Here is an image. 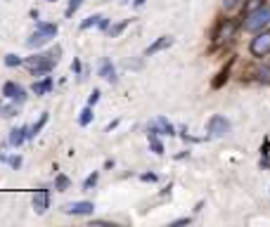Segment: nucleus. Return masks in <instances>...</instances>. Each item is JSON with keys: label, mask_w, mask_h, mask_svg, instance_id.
I'll return each instance as SVG.
<instances>
[{"label": "nucleus", "mask_w": 270, "mask_h": 227, "mask_svg": "<svg viewBox=\"0 0 270 227\" xmlns=\"http://www.w3.org/2000/svg\"><path fill=\"white\" fill-rule=\"evenodd\" d=\"M59 52H62V50H59V47H54L53 52H48V54H33L26 64L33 69V76L48 74V71H53V66L59 62Z\"/></svg>", "instance_id": "nucleus-1"}, {"label": "nucleus", "mask_w": 270, "mask_h": 227, "mask_svg": "<svg viewBox=\"0 0 270 227\" xmlns=\"http://www.w3.org/2000/svg\"><path fill=\"white\" fill-rule=\"evenodd\" d=\"M266 24H270V7L268 5H259L254 12H249L247 22H244V29H247V31H261Z\"/></svg>", "instance_id": "nucleus-2"}, {"label": "nucleus", "mask_w": 270, "mask_h": 227, "mask_svg": "<svg viewBox=\"0 0 270 227\" xmlns=\"http://www.w3.org/2000/svg\"><path fill=\"white\" fill-rule=\"evenodd\" d=\"M249 50H251L254 57H266V54L270 52V31H261L259 36L251 41Z\"/></svg>", "instance_id": "nucleus-3"}, {"label": "nucleus", "mask_w": 270, "mask_h": 227, "mask_svg": "<svg viewBox=\"0 0 270 227\" xmlns=\"http://www.w3.org/2000/svg\"><path fill=\"white\" fill-rule=\"evenodd\" d=\"M2 95H5V99H10L14 104H24L26 102V90L22 86H17L14 81H7L2 86Z\"/></svg>", "instance_id": "nucleus-4"}, {"label": "nucleus", "mask_w": 270, "mask_h": 227, "mask_svg": "<svg viewBox=\"0 0 270 227\" xmlns=\"http://www.w3.org/2000/svg\"><path fill=\"white\" fill-rule=\"evenodd\" d=\"M235 31H237V22H235V19H225V22H220V26L216 29L214 41H216V43H227L230 38H235Z\"/></svg>", "instance_id": "nucleus-5"}, {"label": "nucleus", "mask_w": 270, "mask_h": 227, "mask_svg": "<svg viewBox=\"0 0 270 227\" xmlns=\"http://www.w3.org/2000/svg\"><path fill=\"white\" fill-rule=\"evenodd\" d=\"M206 130H209V135H214V137H223V135L230 133V121H227L225 116H214V119H209Z\"/></svg>", "instance_id": "nucleus-6"}, {"label": "nucleus", "mask_w": 270, "mask_h": 227, "mask_svg": "<svg viewBox=\"0 0 270 227\" xmlns=\"http://www.w3.org/2000/svg\"><path fill=\"white\" fill-rule=\"evenodd\" d=\"M62 211L69 213V216H93L95 204L93 201H74V204H66Z\"/></svg>", "instance_id": "nucleus-7"}, {"label": "nucleus", "mask_w": 270, "mask_h": 227, "mask_svg": "<svg viewBox=\"0 0 270 227\" xmlns=\"http://www.w3.org/2000/svg\"><path fill=\"white\" fill-rule=\"evenodd\" d=\"M48 208H50V192H48V189H38V192L33 194V211H36L38 216H43Z\"/></svg>", "instance_id": "nucleus-8"}, {"label": "nucleus", "mask_w": 270, "mask_h": 227, "mask_svg": "<svg viewBox=\"0 0 270 227\" xmlns=\"http://www.w3.org/2000/svg\"><path fill=\"white\" fill-rule=\"evenodd\" d=\"M171 45H173L171 36H162V38H157V41L145 50V54H147V57H150V54H157V52H162V50H166V47H171Z\"/></svg>", "instance_id": "nucleus-9"}, {"label": "nucleus", "mask_w": 270, "mask_h": 227, "mask_svg": "<svg viewBox=\"0 0 270 227\" xmlns=\"http://www.w3.org/2000/svg\"><path fill=\"white\" fill-rule=\"evenodd\" d=\"M29 133H31V128H29V126L14 128V130L10 133V144H12V147H19V144H22V142L29 137Z\"/></svg>", "instance_id": "nucleus-10"}, {"label": "nucleus", "mask_w": 270, "mask_h": 227, "mask_svg": "<svg viewBox=\"0 0 270 227\" xmlns=\"http://www.w3.org/2000/svg\"><path fill=\"white\" fill-rule=\"evenodd\" d=\"M100 76H102L105 81H109V83L116 81V69H114V64H111L109 59H102V64H100Z\"/></svg>", "instance_id": "nucleus-11"}, {"label": "nucleus", "mask_w": 270, "mask_h": 227, "mask_svg": "<svg viewBox=\"0 0 270 227\" xmlns=\"http://www.w3.org/2000/svg\"><path fill=\"white\" fill-rule=\"evenodd\" d=\"M50 38H53L50 33L38 31V29H36V33H33L31 38L26 41V45H29V47H41V45H45V43H48V41H50Z\"/></svg>", "instance_id": "nucleus-12"}, {"label": "nucleus", "mask_w": 270, "mask_h": 227, "mask_svg": "<svg viewBox=\"0 0 270 227\" xmlns=\"http://www.w3.org/2000/svg\"><path fill=\"white\" fill-rule=\"evenodd\" d=\"M50 90H53V78H45V81L33 83V92H36V95H45V92H50Z\"/></svg>", "instance_id": "nucleus-13"}, {"label": "nucleus", "mask_w": 270, "mask_h": 227, "mask_svg": "<svg viewBox=\"0 0 270 227\" xmlns=\"http://www.w3.org/2000/svg\"><path fill=\"white\" fill-rule=\"evenodd\" d=\"M152 128L162 130L163 135H175V130H173V126H171V123H168L166 119H162V116H159V119L154 121V126H152Z\"/></svg>", "instance_id": "nucleus-14"}, {"label": "nucleus", "mask_w": 270, "mask_h": 227, "mask_svg": "<svg viewBox=\"0 0 270 227\" xmlns=\"http://www.w3.org/2000/svg\"><path fill=\"white\" fill-rule=\"evenodd\" d=\"M150 147L154 154H163V144L157 140V130L154 128H150Z\"/></svg>", "instance_id": "nucleus-15"}, {"label": "nucleus", "mask_w": 270, "mask_h": 227, "mask_svg": "<svg viewBox=\"0 0 270 227\" xmlns=\"http://www.w3.org/2000/svg\"><path fill=\"white\" fill-rule=\"evenodd\" d=\"M93 116H95V114H93V107L88 104V107L83 109V111H81V116H78V123H81V126H90Z\"/></svg>", "instance_id": "nucleus-16"}, {"label": "nucleus", "mask_w": 270, "mask_h": 227, "mask_svg": "<svg viewBox=\"0 0 270 227\" xmlns=\"http://www.w3.org/2000/svg\"><path fill=\"white\" fill-rule=\"evenodd\" d=\"M14 114H17V104H14V102H12V104H2V102H0V116L10 119Z\"/></svg>", "instance_id": "nucleus-17"}, {"label": "nucleus", "mask_w": 270, "mask_h": 227, "mask_svg": "<svg viewBox=\"0 0 270 227\" xmlns=\"http://www.w3.org/2000/svg\"><path fill=\"white\" fill-rule=\"evenodd\" d=\"M100 22H102V14H93V17H88L86 22L81 24V29L86 31V29H90V26H100Z\"/></svg>", "instance_id": "nucleus-18"}, {"label": "nucleus", "mask_w": 270, "mask_h": 227, "mask_svg": "<svg viewBox=\"0 0 270 227\" xmlns=\"http://www.w3.org/2000/svg\"><path fill=\"white\" fill-rule=\"evenodd\" d=\"M36 29H38V31H45V33H50V36H57V26H54V24H45V22H38L36 24Z\"/></svg>", "instance_id": "nucleus-19"}, {"label": "nucleus", "mask_w": 270, "mask_h": 227, "mask_svg": "<svg viewBox=\"0 0 270 227\" xmlns=\"http://www.w3.org/2000/svg\"><path fill=\"white\" fill-rule=\"evenodd\" d=\"M45 123H48V114H43V116H41V121H38L36 126H31V133H29V137H36V135H38V133L43 130Z\"/></svg>", "instance_id": "nucleus-20"}, {"label": "nucleus", "mask_w": 270, "mask_h": 227, "mask_svg": "<svg viewBox=\"0 0 270 227\" xmlns=\"http://www.w3.org/2000/svg\"><path fill=\"white\" fill-rule=\"evenodd\" d=\"M54 187H57L59 192H66V189H69V178H66V175H57V180H54Z\"/></svg>", "instance_id": "nucleus-21"}, {"label": "nucleus", "mask_w": 270, "mask_h": 227, "mask_svg": "<svg viewBox=\"0 0 270 227\" xmlns=\"http://www.w3.org/2000/svg\"><path fill=\"white\" fill-rule=\"evenodd\" d=\"M242 5V0H223V10L225 12H235Z\"/></svg>", "instance_id": "nucleus-22"}, {"label": "nucleus", "mask_w": 270, "mask_h": 227, "mask_svg": "<svg viewBox=\"0 0 270 227\" xmlns=\"http://www.w3.org/2000/svg\"><path fill=\"white\" fill-rule=\"evenodd\" d=\"M83 5V0H69V7H66V17H74V12Z\"/></svg>", "instance_id": "nucleus-23"}, {"label": "nucleus", "mask_w": 270, "mask_h": 227, "mask_svg": "<svg viewBox=\"0 0 270 227\" xmlns=\"http://www.w3.org/2000/svg\"><path fill=\"white\" fill-rule=\"evenodd\" d=\"M98 178H100L98 173L88 175V178H86V182H83V189H93V187H95V184H98Z\"/></svg>", "instance_id": "nucleus-24"}, {"label": "nucleus", "mask_w": 270, "mask_h": 227, "mask_svg": "<svg viewBox=\"0 0 270 227\" xmlns=\"http://www.w3.org/2000/svg\"><path fill=\"white\" fill-rule=\"evenodd\" d=\"M5 64L7 66H19L22 64V59H19L17 54H5Z\"/></svg>", "instance_id": "nucleus-25"}, {"label": "nucleus", "mask_w": 270, "mask_h": 227, "mask_svg": "<svg viewBox=\"0 0 270 227\" xmlns=\"http://www.w3.org/2000/svg\"><path fill=\"white\" fill-rule=\"evenodd\" d=\"M225 81H227V69H223V71L218 74V78L214 81V88H220L223 83H225Z\"/></svg>", "instance_id": "nucleus-26"}, {"label": "nucleus", "mask_w": 270, "mask_h": 227, "mask_svg": "<svg viewBox=\"0 0 270 227\" xmlns=\"http://www.w3.org/2000/svg\"><path fill=\"white\" fill-rule=\"evenodd\" d=\"M98 99H100V90H93V95H90V99H88V104H90V107H95V104H98Z\"/></svg>", "instance_id": "nucleus-27"}, {"label": "nucleus", "mask_w": 270, "mask_h": 227, "mask_svg": "<svg viewBox=\"0 0 270 227\" xmlns=\"http://www.w3.org/2000/svg\"><path fill=\"white\" fill-rule=\"evenodd\" d=\"M126 24H128V22H123V24H119V26H114V29H109V36H116V33H121L123 29H126Z\"/></svg>", "instance_id": "nucleus-28"}, {"label": "nucleus", "mask_w": 270, "mask_h": 227, "mask_svg": "<svg viewBox=\"0 0 270 227\" xmlns=\"http://www.w3.org/2000/svg\"><path fill=\"white\" fill-rule=\"evenodd\" d=\"M10 166H12V168H19V166H22V159H19V156H12Z\"/></svg>", "instance_id": "nucleus-29"}, {"label": "nucleus", "mask_w": 270, "mask_h": 227, "mask_svg": "<svg viewBox=\"0 0 270 227\" xmlns=\"http://www.w3.org/2000/svg\"><path fill=\"white\" fill-rule=\"evenodd\" d=\"M142 180H145V182H154V180H157V175H154V173H145V175H142Z\"/></svg>", "instance_id": "nucleus-30"}, {"label": "nucleus", "mask_w": 270, "mask_h": 227, "mask_svg": "<svg viewBox=\"0 0 270 227\" xmlns=\"http://www.w3.org/2000/svg\"><path fill=\"white\" fill-rule=\"evenodd\" d=\"M261 81H270V69H261Z\"/></svg>", "instance_id": "nucleus-31"}, {"label": "nucleus", "mask_w": 270, "mask_h": 227, "mask_svg": "<svg viewBox=\"0 0 270 227\" xmlns=\"http://www.w3.org/2000/svg\"><path fill=\"white\" fill-rule=\"evenodd\" d=\"M71 71H74V74H81V62H78V59H74V64H71Z\"/></svg>", "instance_id": "nucleus-32"}, {"label": "nucleus", "mask_w": 270, "mask_h": 227, "mask_svg": "<svg viewBox=\"0 0 270 227\" xmlns=\"http://www.w3.org/2000/svg\"><path fill=\"white\" fill-rule=\"evenodd\" d=\"M187 223H190V218H180V220H175V223H173V227H178V225H187Z\"/></svg>", "instance_id": "nucleus-33"}, {"label": "nucleus", "mask_w": 270, "mask_h": 227, "mask_svg": "<svg viewBox=\"0 0 270 227\" xmlns=\"http://www.w3.org/2000/svg\"><path fill=\"white\" fill-rule=\"evenodd\" d=\"M133 5H135V7H142V5H145V0H133Z\"/></svg>", "instance_id": "nucleus-34"}, {"label": "nucleus", "mask_w": 270, "mask_h": 227, "mask_svg": "<svg viewBox=\"0 0 270 227\" xmlns=\"http://www.w3.org/2000/svg\"><path fill=\"white\" fill-rule=\"evenodd\" d=\"M48 2H57V0H48Z\"/></svg>", "instance_id": "nucleus-35"}]
</instances>
